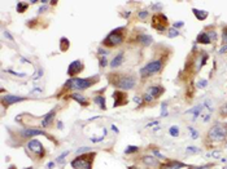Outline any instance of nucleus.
Returning <instances> with one entry per match:
<instances>
[{
  "mask_svg": "<svg viewBox=\"0 0 227 169\" xmlns=\"http://www.w3.org/2000/svg\"><path fill=\"white\" fill-rule=\"evenodd\" d=\"M121 31H122V27H119V29H116L114 31H112V32L107 36V39L104 40L103 44L107 45V46L119 45L121 43H122V40H123V36H122V34H121Z\"/></svg>",
  "mask_w": 227,
  "mask_h": 169,
  "instance_id": "nucleus-1",
  "label": "nucleus"
},
{
  "mask_svg": "<svg viewBox=\"0 0 227 169\" xmlns=\"http://www.w3.org/2000/svg\"><path fill=\"white\" fill-rule=\"evenodd\" d=\"M92 80L91 79H79V77H74L70 79L66 83V88H72V89H87L88 86H91Z\"/></svg>",
  "mask_w": 227,
  "mask_h": 169,
  "instance_id": "nucleus-2",
  "label": "nucleus"
},
{
  "mask_svg": "<svg viewBox=\"0 0 227 169\" xmlns=\"http://www.w3.org/2000/svg\"><path fill=\"white\" fill-rule=\"evenodd\" d=\"M227 136V129L221 124H216L209 131V138L213 141H223Z\"/></svg>",
  "mask_w": 227,
  "mask_h": 169,
  "instance_id": "nucleus-3",
  "label": "nucleus"
},
{
  "mask_svg": "<svg viewBox=\"0 0 227 169\" xmlns=\"http://www.w3.org/2000/svg\"><path fill=\"white\" fill-rule=\"evenodd\" d=\"M161 69H162V62L161 61H152L147 66H144L143 69H140V75H142L143 77L153 75V74L158 72Z\"/></svg>",
  "mask_w": 227,
  "mask_h": 169,
  "instance_id": "nucleus-4",
  "label": "nucleus"
},
{
  "mask_svg": "<svg viewBox=\"0 0 227 169\" xmlns=\"http://www.w3.org/2000/svg\"><path fill=\"white\" fill-rule=\"evenodd\" d=\"M135 77L132 76H119L118 80L116 81V85L121 89H125V90H128V89H132L135 86Z\"/></svg>",
  "mask_w": 227,
  "mask_h": 169,
  "instance_id": "nucleus-5",
  "label": "nucleus"
},
{
  "mask_svg": "<svg viewBox=\"0 0 227 169\" xmlns=\"http://www.w3.org/2000/svg\"><path fill=\"white\" fill-rule=\"evenodd\" d=\"M162 93H164V88H162V86H160V85L151 86V88L147 90V93L144 94V97H143V98H144V101L151 102V101H153L155 98L160 97Z\"/></svg>",
  "mask_w": 227,
  "mask_h": 169,
  "instance_id": "nucleus-6",
  "label": "nucleus"
},
{
  "mask_svg": "<svg viewBox=\"0 0 227 169\" xmlns=\"http://www.w3.org/2000/svg\"><path fill=\"white\" fill-rule=\"evenodd\" d=\"M72 167H74V169H91V159L87 156H79L72 162Z\"/></svg>",
  "mask_w": 227,
  "mask_h": 169,
  "instance_id": "nucleus-7",
  "label": "nucleus"
},
{
  "mask_svg": "<svg viewBox=\"0 0 227 169\" xmlns=\"http://www.w3.org/2000/svg\"><path fill=\"white\" fill-rule=\"evenodd\" d=\"M152 23H153L155 29H157L158 31H164L166 29V23H167V18L164 14H155L152 18Z\"/></svg>",
  "mask_w": 227,
  "mask_h": 169,
  "instance_id": "nucleus-8",
  "label": "nucleus"
},
{
  "mask_svg": "<svg viewBox=\"0 0 227 169\" xmlns=\"http://www.w3.org/2000/svg\"><path fill=\"white\" fill-rule=\"evenodd\" d=\"M82 70H83V65H82L81 61H74L70 63L69 66V70H68V75L69 76H75L77 74H79Z\"/></svg>",
  "mask_w": 227,
  "mask_h": 169,
  "instance_id": "nucleus-9",
  "label": "nucleus"
},
{
  "mask_svg": "<svg viewBox=\"0 0 227 169\" xmlns=\"http://www.w3.org/2000/svg\"><path fill=\"white\" fill-rule=\"evenodd\" d=\"M21 136L25 138H30V137H35V136H47L43 131L39 129H34V128H25L21 131Z\"/></svg>",
  "mask_w": 227,
  "mask_h": 169,
  "instance_id": "nucleus-10",
  "label": "nucleus"
},
{
  "mask_svg": "<svg viewBox=\"0 0 227 169\" xmlns=\"http://www.w3.org/2000/svg\"><path fill=\"white\" fill-rule=\"evenodd\" d=\"M27 147H29L30 151L33 152H38V154H40V152H43V145L39 142L38 139H33L30 141L29 143H27Z\"/></svg>",
  "mask_w": 227,
  "mask_h": 169,
  "instance_id": "nucleus-11",
  "label": "nucleus"
},
{
  "mask_svg": "<svg viewBox=\"0 0 227 169\" xmlns=\"http://www.w3.org/2000/svg\"><path fill=\"white\" fill-rule=\"evenodd\" d=\"M25 97H18V96H12V94H8V96L3 97V103L8 106V105H13L16 102H19V101H23Z\"/></svg>",
  "mask_w": 227,
  "mask_h": 169,
  "instance_id": "nucleus-12",
  "label": "nucleus"
},
{
  "mask_svg": "<svg viewBox=\"0 0 227 169\" xmlns=\"http://www.w3.org/2000/svg\"><path fill=\"white\" fill-rule=\"evenodd\" d=\"M55 114H56V111L55 110H52L51 112H48L47 115L42 119V127H48V125H51V123H52V120H53V117H55Z\"/></svg>",
  "mask_w": 227,
  "mask_h": 169,
  "instance_id": "nucleus-13",
  "label": "nucleus"
},
{
  "mask_svg": "<svg viewBox=\"0 0 227 169\" xmlns=\"http://www.w3.org/2000/svg\"><path fill=\"white\" fill-rule=\"evenodd\" d=\"M139 43L142 45H151L152 43H153V39H152L151 35H148V34H142L139 36Z\"/></svg>",
  "mask_w": 227,
  "mask_h": 169,
  "instance_id": "nucleus-14",
  "label": "nucleus"
},
{
  "mask_svg": "<svg viewBox=\"0 0 227 169\" xmlns=\"http://www.w3.org/2000/svg\"><path fill=\"white\" fill-rule=\"evenodd\" d=\"M184 167V164L183 163H179V162H170L165 164V165L162 167V169H181Z\"/></svg>",
  "mask_w": 227,
  "mask_h": 169,
  "instance_id": "nucleus-15",
  "label": "nucleus"
},
{
  "mask_svg": "<svg viewBox=\"0 0 227 169\" xmlns=\"http://www.w3.org/2000/svg\"><path fill=\"white\" fill-rule=\"evenodd\" d=\"M122 62H123V53H119V54H117V56L112 60L111 66H112V67H118V66H121Z\"/></svg>",
  "mask_w": 227,
  "mask_h": 169,
  "instance_id": "nucleus-16",
  "label": "nucleus"
},
{
  "mask_svg": "<svg viewBox=\"0 0 227 169\" xmlns=\"http://www.w3.org/2000/svg\"><path fill=\"white\" fill-rule=\"evenodd\" d=\"M201 110H202V106L199 105V106H196V107H193V108H191V110H187L186 114H193V119H192V120L196 121L197 116L200 115V112H201Z\"/></svg>",
  "mask_w": 227,
  "mask_h": 169,
  "instance_id": "nucleus-17",
  "label": "nucleus"
},
{
  "mask_svg": "<svg viewBox=\"0 0 227 169\" xmlns=\"http://www.w3.org/2000/svg\"><path fill=\"white\" fill-rule=\"evenodd\" d=\"M143 163L146 164V165H148V167H152V168H155V167L158 165L157 160H155L153 158H151V156H144V158H143Z\"/></svg>",
  "mask_w": 227,
  "mask_h": 169,
  "instance_id": "nucleus-18",
  "label": "nucleus"
},
{
  "mask_svg": "<svg viewBox=\"0 0 227 169\" xmlns=\"http://www.w3.org/2000/svg\"><path fill=\"white\" fill-rule=\"evenodd\" d=\"M210 41H212V40L209 39L208 32H201L197 36V43H201V44H209Z\"/></svg>",
  "mask_w": 227,
  "mask_h": 169,
  "instance_id": "nucleus-19",
  "label": "nucleus"
},
{
  "mask_svg": "<svg viewBox=\"0 0 227 169\" xmlns=\"http://www.w3.org/2000/svg\"><path fill=\"white\" fill-rule=\"evenodd\" d=\"M193 13L195 15L200 19V21H202V19H205L206 17H208V12H205V10H199V9H193Z\"/></svg>",
  "mask_w": 227,
  "mask_h": 169,
  "instance_id": "nucleus-20",
  "label": "nucleus"
},
{
  "mask_svg": "<svg viewBox=\"0 0 227 169\" xmlns=\"http://www.w3.org/2000/svg\"><path fill=\"white\" fill-rule=\"evenodd\" d=\"M93 101H95L96 103L100 106V108H103V110L107 108V106H105V98H104L103 96H97V97H95V98H93Z\"/></svg>",
  "mask_w": 227,
  "mask_h": 169,
  "instance_id": "nucleus-21",
  "label": "nucleus"
},
{
  "mask_svg": "<svg viewBox=\"0 0 227 169\" xmlns=\"http://www.w3.org/2000/svg\"><path fill=\"white\" fill-rule=\"evenodd\" d=\"M72 98H73V100H75V101H78L81 105H84V106L87 105V101H86V98H84L83 96H81V94L73 93V94H72Z\"/></svg>",
  "mask_w": 227,
  "mask_h": 169,
  "instance_id": "nucleus-22",
  "label": "nucleus"
},
{
  "mask_svg": "<svg viewBox=\"0 0 227 169\" xmlns=\"http://www.w3.org/2000/svg\"><path fill=\"white\" fill-rule=\"evenodd\" d=\"M169 133H170L171 137H178V136H179V129H178L177 125H173V127H170Z\"/></svg>",
  "mask_w": 227,
  "mask_h": 169,
  "instance_id": "nucleus-23",
  "label": "nucleus"
},
{
  "mask_svg": "<svg viewBox=\"0 0 227 169\" xmlns=\"http://www.w3.org/2000/svg\"><path fill=\"white\" fill-rule=\"evenodd\" d=\"M178 35H179V32H178L177 29H174L173 27V29L169 30V38H175V36H178Z\"/></svg>",
  "mask_w": 227,
  "mask_h": 169,
  "instance_id": "nucleus-24",
  "label": "nucleus"
},
{
  "mask_svg": "<svg viewBox=\"0 0 227 169\" xmlns=\"http://www.w3.org/2000/svg\"><path fill=\"white\" fill-rule=\"evenodd\" d=\"M187 152H190V154H197V152H200L197 147H193V146H190L187 147Z\"/></svg>",
  "mask_w": 227,
  "mask_h": 169,
  "instance_id": "nucleus-25",
  "label": "nucleus"
},
{
  "mask_svg": "<svg viewBox=\"0 0 227 169\" xmlns=\"http://www.w3.org/2000/svg\"><path fill=\"white\" fill-rule=\"evenodd\" d=\"M138 151V147L136 146H128L126 150H125V154H131V152H135Z\"/></svg>",
  "mask_w": 227,
  "mask_h": 169,
  "instance_id": "nucleus-26",
  "label": "nucleus"
},
{
  "mask_svg": "<svg viewBox=\"0 0 227 169\" xmlns=\"http://www.w3.org/2000/svg\"><path fill=\"white\" fill-rule=\"evenodd\" d=\"M66 155H69V151L62 152V154H61V155H60V156H58V158L56 159V162H57V163H62V162H64V158H65Z\"/></svg>",
  "mask_w": 227,
  "mask_h": 169,
  "instance_id": "nucleus-27",
  "label": "nucleus"
},
{
  "mask_svg": "<svg viewBox=\"0 0 227 169\" xmlns=\"http://www.w3.org/2000/svg\"><path fill=\"white\" fill-rule=\"evenodd\" d=\"M27 8V4L26 3H18V5H17V10L18 12H23Z\"/></svg>",
  "mask_w": 227,
  "mask_h": 169,
  "instance_id": "nucleus-28",
  "label": "nucleus"
},
{
  "mask_svg": "<svg viewBox=\"0 0 227 169\" xmlns=\"http://www.w3.org/2000/svg\"><path fill=\"white\" fill-rule=\"evenodd\" d=\"M208 35H209L210 40H217V32H216V31H209Z\"/></svg>",
  "mask_w": 227,
  "mask_h": 169,
  "instance_id": "nucleus-29",
  "label": "nucleus"
},
{
  "mask_svg": "<svg viewBox=\"0 0 227 169\" xmlns=\"http://www.w3.org/2000/svg\"><path fill=\"white\" fill-rule=\"evenodd\" d=\"M188 131L191 132V134H192V138H193V139H196L197 137H199V133H197L196 131H195L193 128H191V127H190V128H188Z\"/></svg>",
  "mask_w": 227,
  "mask_h": 169,
  "instance_id": "nucleus-30",
  "label": "nucleus"
},
{
  "mask_svg": "<svg viewBox=\"0 0 227 169\" xmlns=\"http://www.w3.org/2000/svg\"><path fill=\"white\" fill-rule=\"evenodd\" d=\"M208 85V80H200L197 83V86L199 88H205V86Z\"/></svg>",
  "mask_w": 227,
  "mask_h": 169,
  "instance_id": "nucleus-31",
  "label": "nucleus"
},
{
  "mask_svg": "<svg viewBox=\"0 0 227 169\" xmlns=\"http://www.w3.org/2000/svg\"><path fill=\"white\" fill-rule=\"evenodd\" d=\"M221 114L222 115H225V116H227V103L221 107Z\"/></svg>",
  "mask_w": 227,
  "mask_h": 169,
  "instance_id": "nucleus-32",
  "label": "nucleus"
},
{
  "mask_svg": "<svg viewBox=\"0 0 227 169\" xmlns=\"http://www.w3.org/2000/svg\"><path fill=\"white\" fill-rule=\"evenodd\" d=\"M153 155H155V156H157V158H160V159H164V158H165V156H164L158 150H153Z\"/></svg>",
  "mask_w": 227,
  "mask_h": 169,
  "instance_id": "nucleus-33",
  "label": "nucleus"
},
{
  "mask_svg": "<svg viewBox=\"0 0 227 169\" xmlns=\"http://www.w3.org/2000/svg\"><path fill=\"white\" fill-rule=\"evenodd\" d=\"M161 116H164V115H167V110H166V105L165 103H162V106H161Z\"/></svg>",
  "mask_w": 227,
  "mask_h": 169,
  "instance_id": "nucleus-34",
  "label": "nucleus"
},
{
  "mask_svg": "<svg viewBox=\"0 0 227 169\" xmlns=\"http://www.w3.org/2000/svg\"><path fill=\"white\" fill-rule=\"evenodd\" d=\"M222 40H223V44H227V29L223 30V35H222Z\"/></svg>",
  "mask_w": 227,
  "mask_h": 169,
  "instance_id": "nucleus-35",
  "label": "nucleus"
},
{
  "mask_svg": "<svg viewBox=\"0 0 227 169\" xmlns=\"http://www.w3.org/2000/svg\"><path fill=\"white\" fill-rule=\"evenodd\" d=\"M105 65H107V58H100V67H105Z\"/></svg>",
  "mask_w": 227,
  "mask_h": 169,
  "instance_id": "nucleus-36",
  "label": "nucleus"
},
{
  "mask_svg": "<svg viewBox=\"0 0 227 169\" xmlns=\"http://www.w3.org/2000/svg\"><path fill=\"white\" fill-rule=\"evenodd\" d=\"M90 150V147H83V148H79V150L77 151V154L79 155V154H83V152H87Z\"/></svg>",
  "mask_w": 227,
  "mask_h": 169,
  "instance_id": "nucleus-37",
  "label": "nucleus"
},
{
  "mask_svg": "<svg viewBox=\"0 0 227 169\" xmlns=\"http://www.w3.org/2000/svg\"><path fill=\"white\" fill-rule=\"evenodd\" d=\"M183 25H184V23H183L182 21H179V22H175L174 25H173V27H174V29H179V27H182Z\"/></svg>",
  "mask_w": 227,
  "mask_h": 169,
  "instance_id": "nucleus-38",
  "label": "nucleus"
},
{
  "mask_svg": "<svg viewBox=\"0 0 227 169\" xmlns=\"http://www.w3.org/2000/svg\"><path fill=\"white\" fill-rule=\"evenodd\" d=\"M147 15H148V12L147 10H144V12H140V14H139V18H147Z\"/></svg>",
  "mask_w": 227,
  "mask_h": 169,
  "instance_id": "nucleus-39",
  "label": "nucleus"
},
{
  "mask_svg": "<svg viewBox=\"0 0 227 169\" xmlns=\"http://www.w3.org/2000/svg\"><path fill=\"white\" fill-rule=\"evenodd\" d=\"M225 52H227V45H225L223 48H222V49L220 50V53H225Z\"/></svg>",
  "mask_w": 227,
  "mask_h": 169,
  "instance_id": "nucleus-40",
  "label": "nucleus"
},
{
  "mask_svg": "<svg viewBox=\"0 0 227 169\" xmlns=\"http://www.w3.org/2000/svg\"><path fill=\"white\" fill-rule=\"evenodd\" d=\"M53 165H55L53 163H48V164H47V167H48V168H53Z\"/></svg>",
  "mask_w": 227,
  "mask_h": 169,
  "instance_id": "nucleus-41",
  "label": "nucleus"
},
{
  "mask_svg": "<svg viewBox=\"0 0 227 169\" xmlns=\"http://www.w3.org/2000/svg\"><path fill=\"white\" fill-rule=\"evenodd\" d=\"M134 101L138 102V103H140V98H138V97H134Z\"/></svg>",
  "mask_w": 227,
  "mask_h": 169,
  "instance_id": "nucleus-42",
  "label": "nucleus"
},
{
  "mask_svg": "<svg viewBox=\"0 0 227 169\" xmlns=\"http://www.w3.org/2000/svg\"><path fill=\"white\" fill-rule=\"evenodd\" d=\"M26 169H33V168H26Z\"/></svg>",
  "mask_w": 227,
  "mask_h": 169,
  "instance_id": "nucleus-43",
  "label": "nucleus"
},
{
  "mask_svg": "<svg viewBox=\"0 0 227 169\" xmlns=\"http://www.w3.org/2000/svg\"><path fill=\"white\" fill-rule=\"evenodd\" d=\"M223 169H227V167H226V168H223Z\"/></svg>",
  "mask_w": 227,
  "mask_h": 169,
  "instance_id": "nucleus-44",
  "label": "nucleus"
}]
</instances>
